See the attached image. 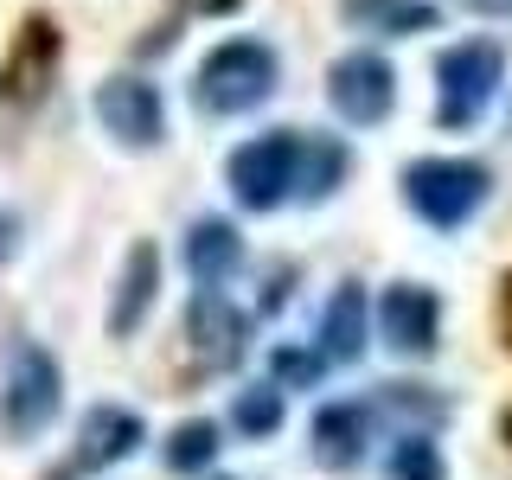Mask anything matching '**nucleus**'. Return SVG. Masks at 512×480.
<instances>
[{
	"label": "nucleus",
	"mask_w": 512,
	"mask_h": 480,
	"mask_svg": "<svg viewBox=\"0 0 512 480\" xmlns=\"http://www.w3.org/2000/svg\"><path fill=\"white\" fill-rule=\"evenodd\" d=\"M276 77H282V64L263 39H224L218 52L199 64L192 96H199V109H212V116H244V109L276 96Z\"/></svg>",
	"instance_id": "1"
},
{
	"label": "nucleus",
	"mask_w": 512,
	"mask_h": 480,
	"mask_svg": "<svg viewBox=\"0 0 512 480\" xmlns=\"http://www.w3.org/2000/svg\"><path fill=\"white\" fill-rule=\"evenodd\" d=\"M506 84V52L493 39H461L436 58V122L474 128Z\"/></svg>",
	"instance_id": "2"
},
{
	"label": "nucleus",
	"mask_w": 512,
	"mask_h": 480,
	"mask_svg": "<svg viewBox=\"0 0 512 480\" xmlns=\"http://www.w3.org/2000/svg\"><path fill=\"white\" fill-rule=\"evenodd\" d=\"M493 192V173L480 160H410L404 167V205L436 231H461Z\"/></svg>",
	"instance_id": "3"
},
{
	"label": "nucleus",
	"mask_w": 512,
	"mask_h": 480,
	"mask_svg": "<svg viewBox=\"0 0 512 480\" xmlns=\"http://www.w3.org/2000/svg\"><path fill=\"white\" fill-rule=\"evenodd\" d=\"M64 404V378L58 359L45 346H20L7 365V391H0V436L7 442H32L52 429V416Z\"/></svg>",
	"instance_id": "4"
},
{
	"label": "nucleus",
	"mask_w": 512,
	"mask_h": 480,
	"mask_svg": "<svg viewBox=\"0 0 512 480\" xmlns=\"http://www.w3.org/2000/svg\"><path fill=\"white\" fill-rule=\"evenodd\" d=\"M295 160H301V135L295 128H276V135H256L231 154V192L250 212H276L282 199H295Z\"/></svg>",
	"instance_id": "5"
},
{
	"label": "nucleus",
	"mask_w": 512,
	"mask_h": 480,
	"mask_svg": "<svg viewBox=\"0 0 512 480\" xmlns=\"http://www.w3.org/2000/svg\"><path fill=\"white\" fill-rule=\"evenodd\" d=\"M327 103L340 109L352 128H378L397 103V71L378 52H346L327 71Z\"/></svg>",
	"instance_id": "6"
},
{
	"label": "nucleus",
	"mask_w": 512,
	"mask_h": 480,
	"mask_svg": "<svg viewBox=\"0 0 512 480\" xmlns=\"http://www.w3.org/2000/svg\"><path fill=\"white\" fill-rule=\"evenodd\" d=\"M58 52H64L58 20L52 13H26L20 32H13L7 64H0V103H39L52 71H58Z\"/></svg>",
	"instance_id": "7"
},
{
	"label": "nucleus",
	"mask_w": 512,
	"mask_h": 480,
	"mask_svg": "<svg viewBox=\"0 0 512 480\" xmlns=\"http://www.w3.org/2000/svg\"><path fill=\"white\" fill-rule=\"evenodd\" d=\"M141 416L135 410H122V404H96L84 416V429H77V448H71V461H58L52 480H84V474H103V468H116V461H128L141 448Z\"/></svg>",
	"instance_id": "8"
},
{
	"label": "nucleus",
	"mask_w": 512,
	"mask_h": 480,
	"mask_svg": "<svg viewBox=\"0 0 512 480\" xmlns=\"http://www.w3.org/2000/svg\"><path fill=\"white\" fill-rule=\"evenodd\" d=\"M378 327H384V346L404 352V359H429L442 346V301L429 282H397L384 288V308H378Z\"/></svg>",
	"instance_id": "9"
},
{
	"label": "nucleus",
	"mask_w": 512,
	"mask_h": 480,
	"mask_svg": "<svg viewBox=\"0 0 512 480\" xmlns=\"http://www.w3.org/2000/svg\"><path fill=\"white\" fill-rule=\"evenodd\" d=\"M96 116L103 128L122 141V148H154L167 135V109H160V90L141 84V77H109L96 90Z\"/></svg>",
	"instance_id": "10"
},
{
	"label": "nucleus",
	"mask_w": 512,
	"mask_h": 480,
	"mask_svg": "<svg viewBox=\"0 0 512 480\" xmlns=\"http://www.w3.org/2000/svg\"><path fill=\"white\" fill-rule=\"evenodd\" d=\"M186 340L199 346L205 372H224V365L244 359V340H250V320L224 301V288H199L186 308Z\"/></svg>",
	"instance_id": "11"
},
{
	"label": "nucleus",
	"mask_w": 512,
	"mask_h": 480,
	"mask_svg": "<svg viewBox=\"0 0 512 480\" xmlns=\"http://www.w3.org/2000/svg\"><path fill=\"white\" fill-rule=\"evenodd\" d=\"M365 436H372V410L365 404H327L314 416V461L333 474L365 461Z\"/></svg>",
	"instance_id": "12"
},
{
	"label": "nucleus",
	"mask_w": 512,
	"mask_h": 480,
	"mask_svg": "<svg viewBox=\"0 0 512 480\" xmlns=\"http://www.w3.org/2000/svg\"><path fill=\"white\" fill-rule=\"evenodd\" d=\"M237 263H244V237H237V224L224 218H199L186 231V269L199 288H224L237 276Z\"/></svg>",
	"instance_id": "13"
},
{
	"label": "nucleus",
	"mask_w": 512,
	"mask_h": 480,
	"mask_svg": "<svg viewBox=\"0 0 512 480\" xmlns=\"http://www.w3.org/2000/svg\"><path fill=\"white\" fill-rule=\"evenodd\" d=\"M154 295H160V250L154 244H135V250H128V263H122V288H116V308H109V333L128 340V333L148 320Z\"/></svg>",
	"instance_id": "14"
},
{
	"label": "nucleus",
	"mask_w": 512,
	"mask_h": 480,
	"mask_svg": "<svg viewBox=\"0 0 512 480\" xmlns=\"http://www.w3.org/2000/svg\"><path fill=\"white\" fill-rule=\"evenodd\" d=\"M346 167H352V154H346V141H333V135H301V160H295V199H308V205H320V199H333L340 192V180H346Z\"/></svg>",
	"instance_id": "15"
},
{
	"label": "nucleus",
	"mask_w": 512,
	"mask_h": 480,
	"mask_svg": "<svg viewBox=\"0 0 512 480\" xmlns=\"http://www.w3.org/2000/svg\"><path fill=\"white\" fill-rule=\"evenodd\" d=\"M320 352H327V359H340V365H352L365 352V288L359 282H340V288H333L327 320H320Z\"/></svg>",
	"instance_id": "16"
},
{
	"label": "nucleus",
	"mask_w": 512,
	"mask_h": 480,
	"mask_svg": "<svg viewBox=\"0 0 512 480\" xmlns=\"http://www.w3.org/2000/svg\"><path fill=\"white\" fill-rule=\"evenodd\" d=\"M340 13L359 32H384V39H410V32H429L442 20L429 0H340Z\"/></svg>",
	"instance_id": "17"
},
{
	"label": "nucleus",
	"mask_w": 512,
	"mask_h": 480,
	"mask_svg": "<svg viewBox=\"0 0 512 480\" xmlns=\"http://www.w3.org/2000/svg\"><path fill=\"white\" fill-rule=\"evenodd\" d=\"M218 461V423H205V416H192V423H180L167 436V468L173 474H199Z\"/></svg>",
	"instance_id": "18"
},
{
	"label": "nucleus",
	"mask_w": 512,
	"mask_h": 480,
	"mask_svg": "<svg viewBox=\"0 0 512 480\" xmlns=\"http://www.w3.org/2000/svg\"><path fill=\"white\" fill-rule=\"evenodd\" d=\"M282 391L276 384H250V391H237V404H231V423L244 429V436H276L282 429Z\"/></svg>",
	"instance_id": "19"
},
{
	"label": "nucleus",
	"mask_w": 512,
	"mask_h": 480,
	"mask_svg": "<svg viewBox=\"0 0 512 480\" xmlns=\"http://www.w3.org/2000/svg\"><path fill=\"white\" fill-rule=\"evenodd\" d=\"M391 480H448V461H442V448L429 442L423 429L397 436V448H391Z\"/></svg>",
	"instance_id": "20"
},
{
	"label": "nucleus",
	"mask_w": 512,
	"mask_h": 480,
	"mask_svg": "<svg viewBox=\"0 0 512 480\" xmlns=\"http://www.w3.org/2000/svg\"><path fill=\"white\" fill-rule=\"evenodd\" d=\"M269 372H276V384H288V391H314V384L327 378V352L276 346V352H269Z\"/></svg>",
	"instance_id": "21"
},
{
	"label": "nucleus",
	"mask_w": 512,
	"mask_h": 480,
	"mask_svg": "<svg viewBox=\"0 0 512 480\" xmlns=\"http://www.w3.org/2000/svg\"><path fill=\"white\" fill-rule=\"evenodd\" d=\"M13 244H20V218H7V212H0V263L13 256Z\"/></svg>",
	"instance_id": "22"
},
{
	"label": "nucleus",
	"mask_w": 512,
	"mask_h": 480,
	"mask_svg": "<svg viewBox=\"0 0 512 480\" xmlns=\"http://www.w3.org/2000/svg\"><path fill=\"white\" fill-rule=\"evenodd\" d=\"M180 7H186V13H237L244 0H180Z\"/></svg>",
	"instance_id": "23"
},
{
	"label": "nucleus",
	"mask_w": 512,
	"mask_h": 480,
	"mask_svg": "<svg viewBox=\"0 0 512 480\" xmlns=\"http://www.w3.org/2000/svg\"><path fill=\"white\" fill-rule=\"evenodd\" d=\"M500 314H506V346H512V276L500 282Z\"/></svg>",
	"instance_id": "24"
},
{
	"label": "nucleus",
	"mask_w": 512,
	"mask_h": 480,
	"mask_svg": "<svg viewBox=\"0 0 512 480\" xmlns=\"http://www.w3.org/2000/svg\"><path fill=\"white\" fill-rule=\"evenodd\" d=\"M461 7H474V13H512V0H461Z\"/></svg>",
	"instance_id": "25"
},
{
	"label": "nucleus",
	"mask_w": 512,
	"mask_h": 480,
	"mask_svg": "<svg viewBox=\"0 0 512 480\" xmlns=\"http://www.w3.org/2000/svg\"><path fill=\"white\" fill-rule=\"evenodd\" d=\"M500 436H506V442H512V410H506V416H500Z\"/></svg>",
	"instance_id": "26"
}]
</instances>
